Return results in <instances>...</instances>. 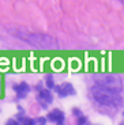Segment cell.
<instances>
[{
  "mask_svg": "<svg viewBox=\"0 0 124 125\" xmlns=\"http://www.w3.org/2000/svg\"><path fill=\"white\" fill-rule=\"evenodd\" d=\"M90 97L94 101L97 110H99L101 113H106V114L116 113L123 105V101L119 93L104 88L98 84L90 88Z\"/></svg>",
  "mask_w": 124,
  "mask_h": 125,
  "instance_id": "cell-1",
  "label": "cell"
},
{
  "mask_svg": "<svg viewBox=\"0 0 124 125\" xmlns=\"http://www.w3.org/2000/svg\"><path fill=\"white\" fill-rule=\"evenodd\" d=\"M96 84L101 86L104 88L121 93L123 90V80L117 73H112V72H105V73H96L93 76Z\"/></svg>",
  "mask_w": 124,
  "mask_h": 125,
  "instance_id": "cell-2",
  "label": "cell"
},
{
  "mask_svg": "<svg viewBox=\"0 0 124 125\" xmlns=\"http://www.w3.org/2000/svg\"><path fill=\"white\" fill-rule=\"evenodd\" d=\"M37 102L42 109H48L53 102V95L49 88H41L37 91Z\"/></svg>",
  "mask_w": 124,
  "mask_h": 125,
  "instance_id": "cell-3",
  "label": "cell"
},
{
  "mask_svg": "<svg viewBox=\"0 0 124 125\" xmlns=\"http://www.w3.org/2000/svg\"><path fill=\"white\" fill-rule=\"evenodd\" d=\"M55 90L60 98L68 97V95H75V88L71 83H63L60 86H55Z\"/></svg>",
  "mask_w": 124,
  "mask_h": 125,
  "instance_id": "cell-4",
  "label": "cell"
},
{
  "mask_svg": "<svg viewBox=\"0 0 124 125\" xmlns=\"http://www.w3.org/2000/svg\"><path fill=\"white\" fill-rule=\"evenodd\" d=\"M47 120H48V121H50V122H55V124H57V125H63V124H64L65 117H64V113H63L62 110L53 109L52 112L48 113Z\"/></svg>",
  "mask_w": 124,
  "mask_h": 125,
  "instance_id": "cell-5",
  "label": "cell"
},
{
  "mask_svg": "<svg viewBox=\"0 0 124 125\" xmlns=\"http://www.w3.org/2000/svg\"><path fill=\"white\" fill-rule=\"evenodd\" d=\"M14 91L16 93V98L18 99H23L30 93V86L26 82H21L19 84H14Z\"/></svg>",
  "mask_w": 124,
  "mask_h": 125,
  "instance_id": "cell-6",
  "label": "cell"
},
{
  "mask_svg": "<svg viewBox=\"0 0 124 125\" xmlns=\"http://www.w3.org/2000/svg\"><path fill=\"white\" fill-rule=\"evenodd\" d=\"M45 86L47 88H55V82H53V76L52 75H47L45 76Z\"/></svg>",
  "mask_w": 124,
  "mask_h": 125,
  "instance_id": "cell-7",
  "label": "cell"
},
{
  "mask_svg": "<svg viewBox=\"0 0 124 125\" xmlns=\"http://www.w3.org/2000/svg\"><path fill=\"white\" fill-rule=\"evenodd\" d=\"M83 124H87V118L83 116H79L78 117V125H83Z\"/></svg>",
  "mask_w": 124,
  "mask_h": 125,
  "instance_id": "cell-8",
  "label": "cell"
},
{
  "mask_svg": "<svg viewBox=\"0 0 124 125\" xmlns=\"http://www.w3.org/2000/svg\"><path fill=\"white\" fill-rule=\"evenodd\" d=\"M72 113H74V116H76V117L82 116V112L79 109H76V107H74V109H72Z\"/></svg>",
  "mask_w": 124,
  "mask_h": 125,
  "instance_id": "cell-9",
  "label": "cell"
},
{
  "mask_svg": "<svg viewBox=\"0 0 124 125\" xmlns=\"http://www.w3.org/2000/svg\"><path fill=\"white\" fill-rule=\"evenodd\" d=\"M47 122V120L45 118H37V120H34V124H45Z\"/></svg>",
  "mask_w": 124,
  "mask_h": 125,
  "instance_id": "cell-10",
  "label": "cell"
},
{
  "mask_svg": "<svg viewBox=\"0 0 124 125\" xmlns=\"http://www.w3.org/2000/svg\"><path fill=\"white\" fill-rule=\"evenodd\" d=\"M18 122H19L18 120H8V121H7V124H8V125H14V124H15L16 125Z\"/></svg>",
  "mask_w": 124,
  "mask_h": 125,
  "instance_id": "cell-11",
  "label": "cell"
},
{
  "mask_svg": "<svg viewBox=\"0 0 124 125\" xmlns=\"http://www.w3.org/2000/svg\"><path fill=\"white\" fill-rule=\"evenodd\" d=\"M0 87H1V79H0Z\"/></svg>",
  "mask_w": 124,
  "mask_h": 125,
  "instance_id": "cell-12",
  "label": "cell"
}]
</instances>
